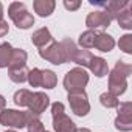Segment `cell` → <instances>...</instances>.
<instances>
[{"mask_svg":"<svg viewBox=\"0 0 132 132\" xmlns=\"http://www.w3.org/2000/svg\"><path fill=\"white\" fill-rule=\"evenodd\" d=\"M51 118H53V129H54V132H76L78 130L75 121L65 112L53 115Z\"/></svg>","mask_w":132,"mask_h":132,"instance_id":"obj_11","label":"cell"},{"mask_svg":"<svg viewBox=\"0 0 132 132\" xmlns=\"http://www.w3.org/2000/svg\"><path fill=\"white\" fill-rule=\"evenodd\" d=\"M8 31H10V25H8V22H6V20H2V22H0V37L6 36Z\"/></svg>","mask_w":132,"mask_h":132,"instance_id":"obj_30","label":"cell"},{"mask_svg":"<svg viewBox=\"0 0 132 132\" xmlns=\"http://www.w3.org/2000/svg\"><path fill=\"white\" fill-rule=\"evenodd\" d=\"M93 57V54L89 51V50H82V48H76L73 57H72V62L78 64V67H89V62L90 59Z\"/></svg>","mask_w":132,"mask_h":132,"instance_id":"obj_17","label":"cell"},{"mask_svg":"<svg viewBox=\"0 0 132 132\" xmlns=\"http://www.w3.org/2000/svg\"><path fill=\"white\" fill-rule=\"evenodd\" d=\"M76 132H90V129H87V127H81V129H78Z\"/></svg>","mask_w":132,"mask_h":132,"instance_id":"obj_33","label":"cell"},{"mask_svg":"<svg viewBox=\"0 0 132 132\" xmlns=\"http://www.w3.org/2000/svg\"><path fill=\"white\" fill-rule=\"evenodd\" d=\"M8 76L13 82L16 84H23L28 78V69L22 67V69H8Z\"/></svg>","mask_w":132,"mask_h":132,"instance_id":"obj_20","label":"cell"},{"mask_svg":"<svg viewBox=\"0 0 132 132\" xmlns=\"http://www.w3.org/2000/svg\"><path fill=\"white\" fill-rule=\"evenodd\" d=\"M132 73V67L124 61H117L115 67L109 70V93L115 95L117 98L123 95L127 89V76Z\"/></svg>","mask_w":132,"mask_h":132,"instance_id":"obj_1","label":"cell"},{"mask_svg":"<svg viewBox=\"0 0 132 132\" xmlns=\"http://www.w3.org/2000/svg\"><path fill=\"white\" fill-rule=\"evenodd\" d=\"M5 106H6V100H5V96H3V95H0V110H3V109H5Z\"/></svg>","mask_w":132,"mask_h":132,"instance_id":"obj_31","label":"cell"},{"mask_svg":"<svg viewBox=\"0 0 132 132\" xmlns=\"http://www.w3.org/2000/svg\"><path fill=\"white\" fill-rule=\"evenodd\" d=\"M61 44H62V47H64V50H65V54H67V62L69 61H72V57H73V54H75V51H76V44L72 40V39H64V40H61Z\"/></svg>","mask_w":132,"mask_h":132,"instance_id":"obj_27","label":"cell"},{"mask_svg":"<svg viewBox=\"0 0 132 132\" xmlns=\"http://www.w3.org/2000/svg\"><path fill=\"white\" fill-rule=\"evenodd\" d=\"M27 59H28V54H27L25 50H22V48H13L8 69H22V67H27Z\"/></svg>","mask_w":132,"mask_h":132,"instance_id":"obj_16","label":"cell"},{"mask_svg":"<svg viewBox=\"0 0 132 132\" xmlns=\"http://www.w3.org/2000/svg\"><path fill=\"white\" fill-rule=\"evenodd\" d=\"M33 8H34V13H37V16L48 17L53 14V11L56 8V2L54 0H34Z\"/></svg>","mask_w":132,"mask_h":132,"instance_id":"obj_15","label":"cell"},{"mask_svg":"<svg viewBox=\"0 0 132 132\" xmlns=\"http://www.w3.org/2000/svg\"><path fill=\"white\" fill-rule=\"evenodd\" d=\"M31 42H33L37 48H45V47H48L51 42H54V39H53L50 30H48L47 27H42V28H39V30H36V31L33 33Z\"/></svg>","mask_w":132,"mask_h":132,"instance_id":"obj_13","label":"cell"},{"mask_svg":"<svg viewBox=\"0 0 132 132\" xmlns=\"http://www.w3.org/2000/svg\"><path fill=\"white\" fill-rule=\"evenodd\" d=\"M57 84V76L53 70H42V84L44 89H54Z\"/></svg>","mask_w":132,"mask_h":132,"instance_id":"obj_22","label":"cell"},{"mask_svg":"<svg viewBox=\"0 0 132 132\" xmlns=\"http://www.w3.org/2000/svg\"><path fill=\"white\" fill-rule=\"evenodd\" d=\"M8 16L14 22V25L20 30H28L34 25L33 14L27 10L25 3H22V2H13L8 6Z\"/></svg>","mask_w":132,"mask_h":132,"instance_id":"obj_3","label":"cell"},{"mask_svg":"<svg viewBox=\"0 0 132 132\" xmlns=\"http://www.w3.org/2000/svg\"><path fill=\"white\" fill-rule=\"evenodd\" d=\"M27 129H28V132H45L44 123H42L39 118H36V120H33V121H30V123L27 124Z\"/></svg>","mask_w":132,"mask_h":132,"instance_id":"obj_28","label":"cell"},{"mask_svg":"<svg viewBox=\"0 0 132 132\" xmlns=\"http://www.w3.org/2000/svg\"><path fill=\"white\" fill-rule=\"evenodd\" d=\"M67 100H69L72 112L76 117H86L90 112V103H89V96L86 90H72L69 92Z\"/></svg>","mask_w":132,"mask_h":132,"instance_id":"obj_5","label":"cell"},{"mask_svg":"<svg viewBox=\"0 0 132 132\" xmlns=\"http://www.w3.org/2000/svg\"><path fill=\"white\" fill-rule=\"evenodd\" d=\"M89 69L96 78H104L109 75V64L101 56H93L89 62Z\"/></svg>","mask_w":132,"mask_h":132,"instance_id":"obj_12","label":"cell"},{"mask_svg":"<svg viewBox=\"0 0 132 132\" xmlns=\"http://www.w3.org/2000/svg\"><path fill=\"white\" fill-rule=\"evenodd\" d=\"M30 96H31V92L28 89H20L14 93V104L19 106V107H27L28 106V101H30Z\"/></svg>","mask_w":132,"mask_h":132,"instance_id":"obj_23","label":"cell"},{"mask_svg":"<svg viewBox=\"0 0 132 132\" xmlns=\"http://www.w3.org/2000/svg\"><path fill=\"white\" fill-rule=\"evenodd\" d=\"M79 6H81L79 0H64V8L69 11H76L79 10Z\"/></svg>","mask_w":132,"mask_h":132,"instance_id":"obj_29","label":"cell"},{"mask_svg":"<svg viewBox=\"0 0 132 132\" xmlns=\"http://www.w3.org/2000/svg\"><path fill=\"white\" fill-rule=\"evenodd\" d=\"M93 47H95L96 50L103 51V53H109V51H112L113 47H115V39H113L110 34H107V33H103V31H101V33H96Z\"/></svg>","mask_w":132,"mask_h":132,"instance_id":"obj_14","label":"cell"},{"mask_svg":"<svg viewBox=\"0 0 132 132\" xmlns=\"http://www.w3.org/2000/svg\"><path fill=\"white\" fill-rule=\"evenodd\" d=\"M3 20V5L0 3V22Z\"/></svg>","mask_w":132,"mask_h":132,"instance_id":"obj_32","label":"cell"},{"mask_svg":"<svg viewBox=\"0 0 132 132\" xmlns=\"http://www.w3.org/2000/svg\"><path fill=\"white\" fill-rule=\"evenodd\" d=\"M89 3L92 6H101V8H104L103 11H106L110 16L112 20H115L118 17V14L121 11H124L130 5L129 0H110V2H93V0H90Z\"/></svg>","mask_w":132,"mask_h":132,"instance_id":"obj_8","label":"cell"},{"mask_svg":"<svg viewBox=\"0 0 132 132\" xmlns=\"http://www.w3.org/2000/svg\"><path fill=\"white\" fill-rule=\"evenodd\" d=\"M45 132H47V130H45Z\"/></svg>","mask_w":132,"mask_h":132,"instance_id":"obj_35","label":"cell"},{"mask_svg":"<svg viewBox=\"0 0 132 132\" xmlns=\"http://www.w3.org/2000/svg\"><path fill=\"white\" fill-rule=\"evenodd\" d=\"M89 82V73L86 72V69L82 67H75L72 70H69L64 76V89L67 92L72 90H84V87Z\"/></svg>","mask_w":132,"mask_h":132,"instance_id":"obj_4","label":"cell"},{"mask_svg":"<svg viewBox=\"0 0 132 132\" xmlns=\"http://www.w3.org/2000/svg\"><path fill=\"white\" fill-rule=\"evenodd\" d=\"M118 115L113 121L115 129L121 132H129L132 130V103H120L118 104Z\"/></svg>","mask_w":132,"mask_h":132,"instance_id":"obj_7","label":"cell"},{"mask_svg":"<svg viewBox=\"0 0 132 132\" xmlns=\"http://www.w3.org/2000/svg\"><path fill=\"white\" fill-rule=\"evenodd\" d=\"M95 37H96V31H92V30H87L84 33H81L79 39H78V44L81 45L82 50H89V48H93V44H95Z\"/></svg>","mask_w":132,"mask_h":132,"instance_id":"obj_19","label":"cell"},{"mask_svg":"<svg viewBox=\"0 0 132 132\" xmlns=\"http://www.w3.org/2000/svg\"><path fill=\"white\" fill-rule=\"evenodd\" d=\"M11 53H13V47H11L10 42L0 44V69H5L10 65Z\"/></svg>","mask_w":132,"mask_h":132,"instance_id":"obj_21","label":"cell"},{"mask_svg":"<svg viewBox=\"0 0 132 132\" xmlns=\"http://www.w3.org/2000/svg\"><path fill=\"white\" fill-rule=\"evenodd\" d=\"M100 103H101L104 107H107V109H115V107H118L120 100H118L115 95H112V93H109V92H104V93L100 95Z\"/></svg>","mask_w":132,"mask_h":132,"instance_id":"obj_24","label":"cell"},{"mask_svg":"<svg viewBox=\"0 0 132 132\" xmlns=\"http://www.w3.org/2000/svg\"><path fill=\"white\" fill-rule=\"evenodd\" d=\"M110 23H112L110 16H109L106 11H101V10L92 11V13H89V16L86 17V25H87V28L92 30V31L107 28Z\"/></svg>","mask_w":132,"mask_h":132,"instance_id":"obj_9","label":"cell"},{"mask_svg":"<svg viewBox=\"0 0 132 132\" xmlns=\"http://www.w3.org/2000/svg\"><path fill=\"white\" fill-rule=\"evenodd\" d=\"M36 118H39V115H34L30 110L22 112L16 109H3L0 112V124L6 127H13V129L27 127V124Z\"/></svg>","mask_w":132,"mask_h":132,"instance_id":"obj_2","label":"cell"},{"mask_svg":"<svg viewBox=\"0 0 132 132\" xmlns=\"http://www.w3.org/2000/svg\"><path fill=\"white\" fill-rule=\"evenodd\" d=\"M39 56L54 65H61L67 62V54H65V50L62 47L61 42H51L48 47L45 48H39Z\"/></svg>","mask_w":132,"mask_h":132,"instance_id":"obj_6","label":"cell"},{"mask_svg":"<svg viewBox=\"0 0 132 132\" xmlns=\"http://www.w3.org/2000/svg\"><path fill=\"white\" fill-rule=\"evenodd\" d=\"M6 132H17V130H14V129H8Z\"/></svg>","mask_w":132,"mask_h":132,"instance_id":"obj_34","label":"cell"},{"mask_svg":"<svg viewBox=\"0 0 132 132\" xmlns=\"http://www.w3.org/2000/svg\"><path fill=\"white\" fill-rule=\"evenodd\" d=\"M118 47L126 54H132V34H123L118 40Z\"/></svg>","mask_w":132,"mask_h":132,"instance_id":"obj_26","label":"cell"},{"mask_svg":"<svg viewBox=\"0 0 132 132\" xmlns=\"http://www.w3.org/2000/svg\"><path fill=\"white\" fill-rule=\"evenodd\" d=\"M115 20L118 22L120 28L127 30V31H129V30H132V11H130V5H129L124 11H121Z\"/></svg>","mask_w":132,"mask_h":132,"instance_id":"obj_18","label":"cell"},{"mask_svg":"<svg viewBox=\"0 0 132 132\" xmlns=\"http://www.w3.org/2000/svg\"><path fill=\"white\" fill-rule=\"evenodd\" d=\"M50 106V98L48 95H45L44 92H31L30 101H28V110L34 115H40L47 110V107Z\"/></svg>","mask_w":132,"mask_h":132,"instance_id":"obj_10","label":"cell"},{"mask_svg":"<svg viewBox=\"0 0 132 132\" xmlns=\"http://www.w3.org/2000/svg\"><path fill=\"white\" fill-rule=\"evenodd\" d=\"M27 81H28V84H30L31 87H40V84H42V70L37 69V67L28 70V78H27Z\"/></svg>","mask_w":132,"mask_h":132,"instance_id":"obj_25","label":"cell"}]
</instances>
